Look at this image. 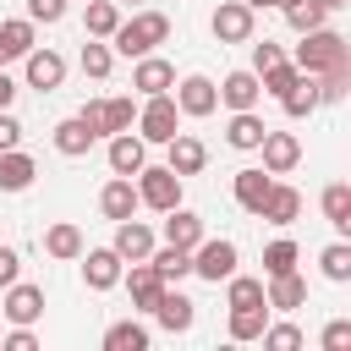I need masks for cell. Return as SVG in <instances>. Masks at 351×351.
<instances>
[{
    "instance_id": "6da1fadb",
    "label": "cell",
    "mask_w": 351,
    "mask_h": 351,
    "mask_svg": "<svg viewBox=\"0 0 351 351\" xmlns=\"http://www.w3.org/2000/svg\"><path fill=\"white\" fill-rule=\"evenodd\" d=\"M302 44L291 49V66L307 71V77H324V71H340L351 66V38L335 33V27H313V33H296Z\"/></svg>"
},
{
    "instance_id": "7a4b0ae2",
    "label": "cell",
    "mask_w": 351,
    "mask_h": 351,
    "mask_svg": "<svg viewBox=\"0 0 351 351\" xmlns=\"http://www.w3.org/2000/svg\"><path fill=\"white\" fill-rule=\"evenodd\" d=\"M165 38H170V16H165V11H132V16H121V27L110 33V49H121L126 60H137V55H154Z\"/></svg>"
},
{
    "instance_id": "3957f363",
    "label": "cell",
    "mask_w": 351,
    "mask_h": 351,
    "mask_svg": "<svg viewBox=\"0 0 351 351\" xmlns=\"http://www.w3.org/2000/svg\"><path fill=\"white\" fill-rule=\"evenodd\" d=\"M132 126H137L143 143H159V148H165V143L181 132V110H176L170 93H148V99L137 104V121H132Z\"/></svg>"
},
{
    "instance_id": "277c9868",
    "label": "cell",
    "mask_w": 351,
    "mask_h": 351,
    "mask_svg": "<svg viewBox=\"0 0 351 351\" xmlns=\"http://www.w3.org/2000/svg\"><path fill=\"white\" fill-rule=\"evenodd\" d=\"M132 186H137V203L154 208V214H165V208L181 203V176H176L170 165H143V170L132 176Z\"/></svg>"
},
{
    "instance_id": "5b68a950",
    "label": "cell",
    "mask_w": 351,
    "mask_h": 351,
    "mask_svg": "<svg viewBox=\"0 0 351 351\" xmlns=\"http://www.w3.org/2000/svg\"><path fill=\"white\" fill-rule=\"evenodd\" d=\"M236 263H241V252H236V241H230V236H203V241L192 247V274H197V280H208V285L230 280V274H236Z\"/></svg>"
},
{
    "instance_id": "8992f818",
    "label": "cell",
    "mask_w": 351,
    "mask_h": 351,
    "mask_svg": "<svg viewBox=\"0 0 351 351\" xmlns=\"http://www.w3.org/2000/svg\"><path fill=\"white\" fill-rule=\"evenodd\" d=\"M208 27H214L219 44H252V33H258V11H252L247 0H219L214 16H208Z\"/></svg>"
},
{
    "instance_id": "52a82bcc",
    "label": "cell",
    "mask_w": 351,
    "mask_h": 351,
    "mask_svg": "<svg viewBox=\"0 0 351 351\" xmlns=\"http://www.w3.org/2000/svg\"><path fill=\"white\" fill-rule=\"evenodd\" d=\"M176 110L181 115H192V121H203V115H214L219 110V88H214V77H203V71H186L181 82H176Z\"/></svg>"
},
{
    "instance_id": "ba28073f",
    "label": "cell",
    "mask_w": 351,
    "mask_h": 351,
    "mask_svg": "<svg viewBox=\"0 0 351 351\" xmlns=\"http://www.w3.org/2000/svg\"><path fill=\"white\" fill-rule=\"evenodd\" d=\"M22 82L38 88V93H55V88L66 82V60H60L55 49H38V44H33V49L22 55Z\"/></svg>"
},
{
    "instance_id": "9c48e42d",
    "label": "cell",
    "mask_w": 351,
    "mask_h": 351,
    "mask_svg": "<svg viewBox=\"0 0 351 351\" xmlns=\"http://www.w3.org/2000/svg\"><path fill=\"white\" fill-rule=\"evenodd\" d=\"M121 269H126V258L115 247H82V280H88V291H115Z\"/></svg>"
},
{
    "instance_id": "30bf717a",
    "label": "cell",
    "mask_w": 351,
    "mask_h": 351,
    "mask_svg": "<svg viewBox=\"0 0 351 351\" xmlns=\"http://www.w3.org/2000/svg\"><path fill=\"white\" fill-rule=\"evenodd\" d=\"M121 285H126V296H132L137 313H154V302H159V291H165V280H159V269H154L148 258L126 263V269H121Z\"/></svg>"
},
{
    "instance_id": "8fae6325",
    "label": "cell",
    "mask_w": 351,
    "mask_h": 351,
    "mask_svg": "<svg viewBox=\"0 0 351 351\" xmlns=\"http://www.w3.org/2000/svg\"><path fill=\"white\" fill-rule=\"evenodd\" d=\"M258 154H263V170H269V176H291V170L302 165V137H296V132H263Z\"/></svg>"
},
{
    "instance_id": "7c38bea8",
    "label": "cell",
    "mask_w": 351,
    "mask_h": 351,
    "mask_svg": "<svg viewBox=\"0 0 351 351\" xmlns=\"http://www.w3.org/2000/svg\"><path fill=\"white\" fill-rule=\"evenodd\" d=\"M154 318H159V329H165V335H186V329L197 324V302H192V296H181L176 285H165V291H159V302H154Z\"/></svg>"
},
{
    "instance_id": "4fadbf2b",
    "label": "cell",
    "mask_w": 351,
    "mask_h": 351,
    "mask_svg": "<svg viewBox=\"0 0 351 351\" xmlns=\"http://www.w3.org/2000/svg\"><path fill=\"white\" fill-rule=\"evenodd\" d=\"M5 324H38L44 318V285H27V280H11L5 285Z\"/></svg>"
},
{
    "instance_id": "5bb4252c",
    "label": "cell",
    "mask_w": 351,
    "mask_h": 351,
    "mask_svg": "<svg viewBox=\"0 0 351 351\" xmlns=\"http://www.w3.org/2000/svg\"><path fill=\"white\" fill-rule=\"evenodd\" d=\"M132 88H137V99H148V93H170V88H176V66H170L165 55H137V66H132Z\"/></svg>"
},
{
    "instance_id": "9a60e30c",
    "label": "cell",
    "mask_w": 351,
    "mask_h": 351,
    "mask_svg": "<svg viewBox=\"0 0 351 351\" xmlns=\"http://www.w3.org/2000/svg\"><path fill=\"white\" fill-rule=\"evenodd\" d=\"M219 88V104L225 110H258L263 104V82H258V71L247 66V71H230L225 82H214Z\"/></svg>"
},
{
    "instance_id": "2e32d148",
    "label": "cell",
    "mask_w": 351,
    "mask_h": 351,
    "mask_svg": "<svg viewBox=\"0 0 351 351\" xmlns=\"http://www.w3.org/2000/svg\"><path fill=\"white\" fill-rule=\"evenodd\" d=\"M143 203H137V186H132V176H110L104 186H99V214L115 225V219H132Z\"/></svg>"
},
{
    "instance_id": "e0dca14e",
    "label": "cell",
    "mask_w": 351,
    "mask_h": 351,
    "mask_svg": "<svg viewBox=\"0 0 351 351\" xmlns=\"http://www.w3.org/2000/svg\"><path fill=\"white\" fill-rule=\"evenodd\" d=\"M263 302H269V313H296V307L307 302V280H302L296 269L269 274V280H263Z\"/></svg>"
},
{
    "instance_id": "ac0fdd59",
    "label": "cell",
    "mask_w": 351,
    "mask_h": 351,
    "mask_svg": "<svg viewBox=\"0 0 351 351\" xmlns=\"http://www.w3.org/2000/svg\"><path fill=\"white\" fill-rule=\"evenodd\" d=\"M104 159H110V176H137L148 165V143L132 137V132H115L110 148H104Z\"/></svg>"
},
{
    "instance_id": "d6986e66",
    "label": "cell",
    "mask_w": 351,
    "mask_h": 351,
    "mask_svg": "<svg viewBox=\"0 0 351 351\" xmlns=\"http://www.w3.org/2000/svg\"><path fill=\"white\" fill-rule=\"evenodd\" d=\"M165 154H170L165 165H170V170H176L181 181H186V176H197V170L208 165V148H203V143H197L192 132H176V137L165 143Z\"/></svg>"
},
{
    "instance_id": "ffe728a7",
    "label": "cell",
    "mask_w": 351,
    "mask_h": 351,
    "mask_svg": "<svg viewBox=\"0 0 351 351\" xmlns=\"http://www.w3.org/2000/svg\"><path fill=\"white\" fill-rule=\"evenodd\" d=\"M269 186H274V176H269V170H252V165H247V170H236V181H230V197H236V203H241V208H247V214L258 219V208H263Z\"/></svg>"
},
{
    "instance_id": "44dd1931",
    "label": "cell",
    "mask_w": 351,
    "mask_h": 351,
    "mask_svg": "<svg viewBox=\"0 0 351 351\" xmlns=\"http://www.w3.org/2000/svg\"><path fill=\"white\" fill-rule=\"evenodd\" d=\"M258 219H269V225H296V219H302V192L285 186V181H274L269 197H263V208H258Z\"/></svg>"
},
{
    "instance_id": "7402d4cb",
    "label": "cell",
    "mask_w": 351,
    "mask_h": 351,
    "mask_svg": "<svg viewBox=\"0 0 351 351\" xmlns=\"http://www.w3.org/2000/svg\"><path fill=\"white\" fill-rule=\"evenodd\" d=\"M203 236H208V230H203V214H192V208H181V203L165 208V241H170V247H186V252H192Z\"/></svg>"
},
{
    "instance_id": "603a6c76",
    "label": "cell",
    "mask_w": 351,
    "mask_h": 351,
    "mask_svg": "<svg viewBox=\"0 0 351 351\" xmlns=\"http://www.w3.org/2000/svg\"><path fill=\"white\" fill-rule=\"evenodd\" d=\"M82 247H88V236H82V225H71V219H55V225L44 230V252H49L55 263L82 258Z\"/></svg>"
},
{
    "instance_id": "cb8c5ba5",
    "label": "cell",
    "mask_w": 351,
    "mask_h": 351,
    "mask_svg": "<svg viewBox=\"0 0 351 351\" xmlns=\"http://www.w3.org/2000/svg\"><path fill=\"white\" fill-rule=\"evenodd\" d=\"M154 241H159V236H154V230H148L143 219H115V241H110V247H115V252H121L126 263L148 258V252H154Z\"/></svg>"
},
{
    "instance_id": "d4e9b609",
    "label": "cell",
    "mask_w": 351,
    "mask_h": 351,
    "mask_svg": "<svg viewBox=\"0 0 351 351\" xmlns=\"http://www.w3.org/2000/svg\"><path fill=\"white\" fill-rule=\"evenodd\" d=\"M263 132H269V126H263L258 110H230V121H225V143L241 148V154H252V148L263 143Z\"/></svg>"
},
{
    "instance_id": "484cf974",
    "label": "cell",
    "mask_w": 351,
    "mask_h": 351,
    "mask_svg": "<svg viewBox=\"0 0 351 351\" xmlns=\"http://www.w3.org/2000/svg\"><path fill=\"white\" fill-rule=\"evenodd\" d=\"M33 176H38L33 154H22V148H5V154H0V192H27Z\"/></svg>"
},
{
    "instance_id": "4316f807",
    "label": "cell",
    "mask_w": 351,
    "mask_h": 351,
    "mask_svg": "<svg viewBox=\"0 0 351 351\" xmlns=\"http://www.w3.org/2000/svg\"><path fill=\"white\" fill-rule=\"evenodd\" d=\"M318 208H324V219L335 225V236H351V186H346V181H329L324 197H318Z\"/></svg>"
},
{
    "instance_id": "83f0119b",
    "label": "cell",
    "mask_w": 351,
    "mask_h": 351,
    "mask_svg": "<svg viewBox=\"0 0 351 351\" xmlns=\"http://www.w3.org/2000/svg\"><path fill=\"white\" fill-rule=\"evenodd\" d=\"M93 143H99V137H93V132H88L77 115H66V121L55 126V154H66V159H82V154H93Z\"/></svg>"
},
{
    "instance_id": "f1b7e54d",
    "label": "cell",
    "mask_w": 351,
    "mask_h": 351,
    "mask_svg": "<svg viewBox=\"0 0 351 351\" xmlns=\"http://www.w3.org/2000/svg\"><path fill=\"white\" fill-rule=\"evenodd\" d=\"M148 263L159 269V280H165V285H176V280H186V274H192V252H186V247H170V241H165V247L154 241Z\"/></svg>"
},
{
    "instance_id": "f546056e",
    "label": "cell",
    "mask_w": 351,
    "mask_h": 351,
    "mask_svg": "<svg viewBox=\"0 0 351 351\" xmlns=\"http://www.w3.org/2000/svg\"><path fill=\"white\" fill-rule=\"evenodd\" d=\"M121 27V5L115 0H82V33L88 38H110Z\"/></svg>"
},
{
    "instance_id": "4dcf8cb0",
    "label": "cell",
    "mask_w": 351,
    "mask_h": 351,
    "mask_svg": "<svg viewBox=\"0 0 351 351\" xmlns=\"http://www.w3.org/2000/svg\"><path fill=\"white\" fill-rule=\"evenodd\" d=\"M27 49H33V22H27V16L0 22V66H5V60H22Z\"/></svg>"
},
{
    "instance_id": "1f68e13d",
    "label": "cell",
    "mask_w": 351,
    "mask_h": 351,
    "mask_svg": "<svg viewBox=\"0 0 351 351\" xmlns=\"http://www.w3.org/2000/svg\"><path fill=\"white\" fill-rule=\"evenodd\" d=\"M132 121H137V104H132V99H99V132H104V137L132 132Z\"/></svg>"
},
{
    "instance_id": "d6a6232c",
    "label": "cell",
    "mask_w": 351,
    "mask_h": 351,
    "mask_svg": "<svg viewBox=\"0 0 351 351\" xmlns=\"http://www.w3.org/2000/svg\"><path fill=\"white\" fill-rule=\"evenodd\" d=\"M225 302H230V307H269V302H263V280H258V274H241V269L225 280Z\"/></svg>"
},
{
    "instance_id": "836d02e7",
    "label": "cell",
    "mask_w": 351,
    "mask_h": 351,
    "mask_svg": "<svg viewBox=\"0 0 351 351\" xmlns=\"http://www.w3.org/2000/svg\"><path fill=\"white\" fill-rule=\"evenodd\" d=\"M104 351H148V329L137 318H121L104 329Z\"/></svg>"
},
{
    "instance_id": "e575fe53",
    "label": "cell",
    "mask_w": 351,
    "mask_h": 351,
    "mask_svg": "<svg viewBox=\"0 0 351 351\" xmlns=\"http://www.w3.org/2000/svg\"><path fill=\"white\" fill-rule=\"evenodd\" d=\"M318 269H324V280L346 285V280H351V241H346V236H340V241H329V247L318 252Z\"/></svg>"
},
{
    "instance_id": "d590c367",
    "label": "cell",
    "mask_w": 351,
    "mask_h": 351,
    "mask_svg": "<svg viewBox=\"0 0 351 351\" xmlns=\"http://www.w3.org/2000/svg\"><path fill=\"white\" fill-rule=\"evenodd\" d=\"M110 66H115V49H110V38H88V44H82V77L104 82V77H110Z\"/></svg>"
},
{
    "instance_id": "8d00e7d4",
    "label": "cell",
    "mask_w": 351,
    "mask_h": 351,
    "mask_svg": "<svg viewBox=\"0 0 351 351\" xmlns=\"http://www.w3.org/2000/svg\"><path fill=\"white\" fill-rule=\"evenodd\" d=\"M258 82H263V93H269V99H285V93L302 82V71H296V66H291V55H285V60H274L269 71H258Z\"/></svg>"
},
{
    "instance_id": "74e56055",
    "label": "cell",
    "mask_w": 351,
    "mask_h": 351,
    "mask_svg": "<svg viewBox=\"0 0 351 351\" xmlns=\"http://www.w3.org/2000/svg\"><path fill=\"white\" fill-rule=\"evenodd\" d=\"M280 110H285L291 121H302V115H313V110H318V82H313V77L302 71V82H296V88H291V93L280 99Z\"/></svg>"
},
{
    "instance_id": "f35d334b",
    "label": "cell",
    "mask_w": 351,
    "mask_h": 351,
    "mask_svg": "<svg viewBox=\"0 0 351 351\" xmlns=\"http://www.w3.org/2000/svg\"><path fill=\"white\" fill-rule=\"evenodd\" d=\"M263 324H269V307H230V340H258L263 335Z\"/></svg>"
},
{
    "instance_id": "ab89813d",
    "label": "cell",
    "mask_w": 351,
    "mask_h": 351,
    "mask_svg": "<svg viewBox=\"0 0 351 351\" xmlns=\"http://www.w3.org/2000/svg\"><path fill=\"white\" fill-rule=\"evenodd\" d=\"M296 258H302V247H296L291 236L269 241V247H263V280H269V274H285V269H296Z\"/></svg>"
},
{
    "instance_id": "60d3db41",
    "label": "cell",
    "mask_w": 351,
    "mask_h": 351,
    "mask_svg": "<svg viewBox=\"0 0 351 351\" xmlns=\"http://www.w3.org/2000/svg\"><path fill=\"white\" fill-rule=\"evenodd\" d=\"M324 16H329V11H324L318 0H291V5H285L291 33H313V27H324Z\"/></svg>"
},
{
    "instance_id": "b9f144b4",
    "label": "cell",
    "mask_w": 351,
    "mask_h": 351,
    "mask_svg": "<svg viewBox=\"0 0 351 351\" xmlns=\"http://www.w3.org/2000/svg\"><path fill=\"white\" fill-rule=\"evenodd\" d=\"M318 82V104H340L346 93H351V66H340V71H324V77H313Z\"/></svg>"
},
{
    "instance_id": "7bdbcfd3",
    "label": "cell",
    "mask_w": 351,
    "mask_h": 351,
    "mask_svg": "<svg viewBox=\"0 0 351 351\" xmlns=\"http://www.w3.org/2000/svg\"><path fill=\"white\" fill-rule=\"evenodd\" d=\"M263 351H302V329L296 324H263Z\"/></svg>"
},
{
    "instance_id": "ee69618b",
    "label": "cell",
    "mask_w": 351,
    "mask_h": 351,
    "mask_svg": "<svg viewBox=\"0 0 351 351\" xmlns=\"http://www.w3.org/2000/svg\"><path fill=\"white\" fill-rule=\"evenodd\" d=\"M66 11H71V0H27V22H33V27H38V22H44V27L60 22Z\"/></svg>"
},
{
    "instance_id": "f6af8a7d",
    "label": "cell",
    "mask_w": 351,
    "mask_h": 351,
    "mask_svg": "<svg viewBox=\"0 0 351 351\" xmlns=\"http://www.w3.org/2000/svg\"><path fill=\"white\" fill-rule=\"evenodd\" d=\"M318 346H324V351H346V346H351V318H329L324 335H318Z\"/></svg>"
},
{
    "instance_id": "bcb514c9",
    "label": "cell",
    "mask_w": 351,
    "mask_h": 351,
    "mask_svg": "<svg viewBox=\"0 0 351 351\" xmlns=\"http://www.w3.org/2000/svg\"><path fill=\"white\" fill-rule=\"evenodd\" d=\"M5 351H38V335H33V324H11V335L0 340Z\"/></svg>"
},
{
    "instance_id": "7dc6e473",
    "label": "cell",
    "mask_w": 351,
    "mask_h": 351,
    "mask_svg": "<svg viewBox=\"0 0 351 351\" xmlns=\"http://www.w3.org/2000/svg\"><path fill=\"white\" fill-rule=\"evenodd\" d=\"M274 60H285V49H280L274 38H263V44H252V71H269Z\"/></svg>"
},
{
    "instance_id": "c3c4849f",
    "label": "cell",
    "mask_w": 351,
    "mask_h": 351,
    "mask_svg": "<svg viewBox=\"0 0 351 351\" xmlns=\"http://www.w3.org/2000/svg\"><path fill=\"white\" fill-rule=\"evenodd\" d=\"M5 148H22V121L11 115V110H0V154Z\"/></svg>"
},
{
    "instance_id": "681fc988",
    "label": "cell",
    "mask_w": 351,
    "mask_h": 351,
    "mask_svg": "<svg viewBox=\"0 0 351 351\" xmlns=\"http://www.w3.org/2000/svg\"><path fill=\"white\" fill-rule=\"evenodd\" d=\"M11 280H22V252H16V247H0V291H5Z\"/></svg>"
},
{
    "instance_id": "f907efd6",
    "label": "cell",
    "mask_w": 351,
    "mask_h": 351,
    "mask_svg": "<svg viewBox=\"0 0 351 351\" xmlns=\"http://www.w3.org/2000/svg\"><path fill=\"white\" fill-rule=\"evenodd\" d=\"M11 99H16V77L0 66V110H11Z\"/></svg>"
},
{
    "instance_id": "816d5d0a",
    "label": "cell",
    "mask_w": 351,
    "mask_h": 351,
    "mask_svg": "<svg viewBox=\"0 0 351 351\" xmlns=\"http://www.w3.org/2000/svg\"><path fill=\"white\" fill-rule=\"evenodd\" d=\"M247 5H252V11H269V5H274V11H285L291 0H247Z\"/></svg>"
},
{
    "instance_id": "f5cc1de1",
    "label": "cell",
    "mask_w": 351,
    "mask_h": 351,
    "mask_svg": "<svg viewBox=\"0 0 351 351\" xmlns=\"http://www.w3.org/2000/svg\"><path fill=\"white\" fill-rule=\"evenodd\" d=\"M318 5H324V11H346L351 0H318Z\"/></svg>"
},
{
    "instance_id": "db71d44e",
    "label": "cell",
    "mask_w": 351,
    "mask_h": 351,
    "mask_svg": "<svg viewBox=\"0 0 351 351\" xmlns=\"http://www.w3.org/2000/svg\"><path fill=\"white\" fill-rule=\"evenodd\" d=\"M115 5H143V0H115Z\"/></svg>"
}]
</instances>
